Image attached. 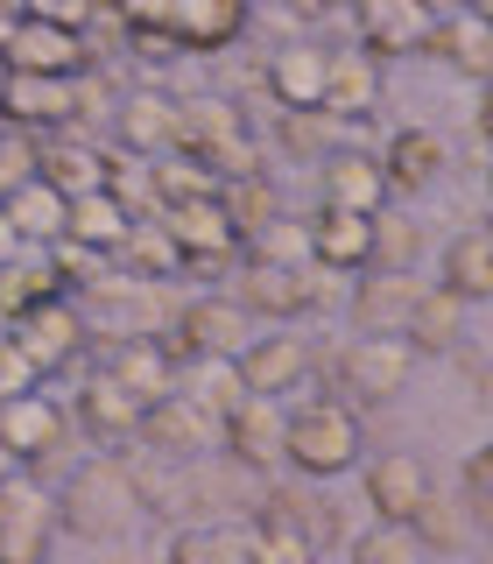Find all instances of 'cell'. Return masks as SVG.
<instances>
[{"mask_svg": "<svg viewBox=\"0 0 493 564\" xmlns=\"http://www.w3.org/2000/svg\"><path fill=\"white\" fill-rule=\"evenodd\" d=\"M50 508H57V522L70 529V536H85V543H113V536H128L134 516H141V501H134L128 466H120V458H92V466H78Z\"/></svg>", "mask_w": 493, "mask_h": 564, "instance_id": "1", "label": "cell"}, {"mask_svg": "<svg viewBox=\"0 0 493 564\" xmlns=\"http://www.w3.org/2000/svg\"><path fill=\"white\" fill-rule=\"evenodd\" d=\"M176 149L198 170H211L219 184L261 176V149H254V134L240 128V113L226 99H176Z\"/></svg>", "mask_w": 493, "mask_h": 564, "instance_id": "2", "label": "cell"}, {"mask_svg": "<svg viewBox=\"0 0 493 564\" xmlns=\"http://www.w3.org/2000/svg\"><path fill=\"white\" fill-rule=\"evenodd\" d=\"M282 458L304 480H339V473L360 466V416L346 402H304L282 431Z\"/></svg>", "mask_w": 493, "mask_h": 564, "instance_id": "3", "label": "cell"}, {"mask_svg": "<svg viewBox=\"0 0 493 564\" xmlns=\"http://www.w3.org/2000/svg\"><path fill=\"white\" fill-rule=\"evenodd\" d=\"M246 346H254V317L233 296H190L169 317V352H184V360H240Z\"/></svg>", "mask_w": 493, "mask_h": 564, "instance_id": "4", "label": "cell"}, {"mask_svg": "<svg viewBox=\"0 0 493 564\" xmlns=\"http://www.w3.org/2000/svg\"><path fill=\"white\" fill-rule=\"evenodd\" d=\"M50 529H57L50 494L35 480H22V473H8V480H0V564H43Z\"/></svg>", "mask_w": 493, "mask_h": 564, "instance_id": "5", "label": "cell"}, {"mask_svg": "<svg viewBox=\"0 0 493 564\" xmlns=\"http://www.w3.org/2000/svg\"><path fill=\"white\" fill-rule=\"evenodd\" d=\"M8 339H14V352L35 367V381H43V375H57V367L78 360V346H85V311H70L64 296H57V304H35V311L14 317Z\"/></svg>", "mask_w": 493, "mask_h": 564, "instance_id": "6", "label": "cell"}, {"mask_svg": "<svg viewBox=\"0 0 493 564\" xmlns=\"http://www.w3.org/2000/svg\"><path fill=\"white\" fill-rule=\"evenodd\" d=\"M416 375V352L402 346V339H352L339 352V388L352 402H387V395H402Z\"/></svg>", "mask_w": 493, "mask_h": 564, "instance_id": "7", "label": "cell"}, {"mask_svg": "<svg viewBox=\"0 0 493 564\" xmlns=\"http://www.w3.org/2000/svg\"><path fill=\"white\" fill-rule=\"evenodd\" d=\"M0 57H8L14 78H78V64H85V35H78V29H57V22H35V14H22Z\"/></svg>", "mask_w": 493, "mask_h": 564, "instance_id": "8", "label": "cell"}, {"mask_svg": "<svg viewBox=\"0 0 493 564\" xmlns=\"http://www.w3.org/2000/svg\"><path fill=\"white\" fill-rule=\"evenodd\" d=\"M360 487H366V508H374V522H395V529H409L416 508L430 501V473H423L416 452H381V458H366Z\"/></svg>", "mask_w": 493, "mask_h": 564, "instance_id": "9", "label": "cell"}, {"mask_svg": "<svg viewBox=\"0 0 493 564\" xmlns=\"http://www.w3.org/2000/svg\"><path fill=\"white\" fill-rule=\"evenodd\" d=\"M141 445H149L155 458H176V466H190L198 452H211V437H219V423H211L198 402L184 395H155L149 410H141Z\"/></svg>", "mask_w": 493, "mask_h": 564, "instance_id": "10", "label": "cell"}, {"mask_svg": "<svg viewBox=\"0 0 493 564\" xmlns=\"http://www.w3.org/2000/svg\"><path fill=\"white\" fill-rule=\"evenodd\" d=\"M317 296H325V282H317V269H269V261H246L240 269V296L233 304L246 317H304Z\"/></svg>", "mask_w": 493, "mask_h": 564, "instance_id": "11", "label": "cell"}, {"mask_svg": "<svg viewBox=\"0 0 493 564\" xmlns=\"http://www.w3.org/2000/svg\"><path fill=\"white\" fill-rule=\"evenodd\" d=\"M0 452L14 458V466H43V458L64 452V410L50 395H14L0 402Z\"/></svg>", "mask_w": 493, "mask_h": 564, "instance_id": "12", "label": "cell"}, {"mask_svg": "<svg viewBox=\"0 0 493 564\" xmlns=\"http://www.w3.org/2000/svg\"><path fill=\"white\" fill-rule=\"evenodd\" d=\"M233 367H240L246 395L275 402V395H289V388L310 375V339H296V332H269V339H261L254 332V346H246Z\"/></svg>", "mask_w": 493, "mask_h": 564, "instance_id": "13", "label": "cell"}, {"mask_svg": "<svg viewBox=\"0 0 493 564\" xmlns=\"http://www.w3.org/2000/svg\"><path fill=\"white\" fill-rule=\"evenodd\" d=\"M155 219H163V234H169L176 254H184V261H205V269H219V261L240 247V234L226 226L219 198H205V205H169V212H155Z\"/></svg>", "mask_w": 493, "mask_h": 564, "instance_id": "14", "label": "cell"}, {"mask_svg": "<svg viewBox=\"0 0 493 564\" xmlns=\"http://www.w3.org/2000/svg\"><path fill=\"white\" fill-rule=\"evenodd\" d=\"M226 431V452L240 458V466H254V473H269L282 466V431H289V416L275 410V402H261V395H246L233 416L219 423Z\"/></svg>", "mask_w": 493, "mask_h": 564, "instance_id": "15", "label": "cell"}, {"mask_svg": "<svg viewBox=\"0 0 493 564\" xmlns=\"http://www.w3.org/2000/svg\"><path fill=\"white\" fill-rule=\"evenodd\" d=\"M317 170H325V176H317V191H325V205H331V212H381V191H387L381 155H366V149H339V155H325Z\"/></svg>", "mask_w": 493, "mask_h": 564, "instance_id": "16", "label": "cell"}, {"mask_svg": "<svg viewBox=\"0 0 493 564\" xmlns=\"http://www.w3.org/2000/svg\"><path fill=\"white\" fill-rule=\"evenodd\" d=\"M310 234V269H366V240H374V212H331L317 205Z\"/></svg>", "mask_w": 493, "mask_h": 564, "instance_id": "17", "label": "cell"}, {"mask_svg": "<svg viewBox=\"0 0 493 564\" xmlns=\"http://www.w3.org/2000/svg\"><path fill=\"white\" fill-rule=\"evenodd\" d=\"M113 134L128 155H169L176 149V99L169 93H128L113 106Z\"/></svg>", "mask_w": 493, "mask_h": 564, "instance_id": "18", "label": "cell"}, {"mask_svg": "<svg viewBox=\"0 0 493 564\" xmlns=\"http://www.w3.org/2000/svg\"><path fill=\"white\" fill-rule=\"evenodd\" d=\"M35 184H50L57 198H92L106 184V155L92 141H35Z\"/></svg>", "mask_w": 493, "mask_h": 564, "instance_id": "19", "label": "cell"}, {"mask_svg": "<svg viewBox=\"0 0 493 564\" xmlns=\"http://www.w3.org/2000/svg\"><path fill=\"white\" fill-rule=\"evenodd\" d=\"M416 290L423 282H409V275H366L360 290H352V325H360L366 339H402Z\"/></svg>", "mask_w": 493, "mask_h": 564, "instance_id": "20", "label": "cell"}, {"mask_svg": "<svg viewBox=\"0 0 493 564\" xmlns=\"http://www.w3.org/2000/svg\"><path fill=\"white\" fill-rule=\"evenodd\" d=\"M360 35H366V57H409V50L430 43V14L409 8V0H366Z\"/></svg>", "mask_w": 493, "mask_h": 564, "instance_id": "21", "label": "cell"}, {"mask_svg": "<svg viewBox=\"0 0 493 564\" xmlns=\"http://www.w3.org/2000/svg\"><path fill=\"white\" fill-rule=\"evenodd\" d=\"M169 395H184V402H198V410L211 423H226L246 402V381H240V367L233 360H184L169 375Z\"/></svg>", "mask_w": 493, "mask_h": 564, "instance_id": "22", "label": "cell"}, {"mask_svg": "<svg viewBox=\"0 0 493 564\" xmlns=\"http://www.w3.org/2000/svg\"><path fill=\"white\" fill-rule=\"evenodd\" d=\"M430 50L451 70L493 85V29H486V14H437V22H430Z\"/></svg>", "mask_w": 493, "mask_h": 564, "instance_id": "23", "label": "cell"}, {"mask_svg": "<svg viewBox=\"0 0 493 564\" xmlns=\"http://www.w3.org/2000/svg\"><path fill=\"white\" fill-rule=\"evenodd\" d=\"M381 176L395 191H430L437 176H445V141L430 128H395L387 149H381Z\"/></svg>", "mask_w": 493, "mask_h": 564, "instance_id": "24", "label": "cell"}, {"mask_svg": "<svg viewBox=\"0 0 493 564\" xmlns=\"http://www.w3.org/2000/svg\"><path fill=\"white\" fill-rule=\"evenodd\" d=\"M381 99V70L366 50H331L325 57V113L331 120H360Z\"/></svg>", "mask_w": 493, "mask_h": 564, "instance_id": "25", "label": "cell"}, {"mask_svg": "<svg viewBox=\"0 0 493 564\" xmlns=\"http://www.w3.org/2000/svg\"><path fill=\"white\" fill-rule=\"evenodd\" d=\"M437 290L458 296V304H480V296H493V234H486V226H472V234H458L445 247Z\"/></svg>", "mask_w": 493, "mask_h": 564, "instance_id": "26", "label": "cell"}, {"mask_svg": "<svg viewBox=\"0 0 493 564\" xmlns=\"http://www.w3.org/2000/svg\"><path fill=\"white\" fill-rule=\"evenodd\" d=\"M141 410H149V402H134L128 388L106 375V367H92L85 388H78V416H85V431H92V437H134L141 431Z\"/></svg>", "mask_w": 493, "mask_h": 564, "instance_id": "27", "label": "cell"}, {"mask_svg": "<svg viewBox=\"0 0 493 564\" xmlns=\"http://www.w3.org/2000/svg\"><path fill=\"white\" fill-rule=\"evenodd\" d=\"M269 93L282 113H317L325 106V50H282V57L269 64Z\"/></svg>", "mask_w": 493, "mask_h": 564, "instance_id": "28", "label": "cell"}, {"mask_svg": "<svg viewBox=\"0 0 493 564\" xmlns=\"http://www.w3.org/2000/svg\"><path fill=\"white\" fill-rule=\"evenodd\" d=\"M458 332H465V304L445 296V290H416L409 325H402V346H409V352H451Z\"/></svg>", "mask_w": 493, "mask_h": 564, "instance_id": "29", "label": "cell"}, {"mask_svg": "<svg viewBox=\"0 0 493 564\" xmlns=\"http://www.w3.org/2000/svg\"><path fill=\"white\" fill-rule=\"evenodd\" d=\"M128 212H120L106 191H92V198H70L64 212V240L70 247H85V254H120V240H128Z\"/></svg>", "mask_w": 493, "mask_h": 564, "instance_id": "30", "label": "cell"}, {"mask_svg": "<svg viewBox=\"0 0 493 564\" xmlns=\"http://www.w3.org/2000/svg\"><path fill=\"white\" fill-rule=\"evenodd\" d=\"M106 375H113L120 388H128L134 402H155V395H169V352L163 346H149V339H113V352H106Z\"/></svg>", "mask_w": 493, "mask_h": 564, "instance_id": "31", "label": "cell"}, {"mask_svg": "<svg viewBox=\"0 0 493 564\" xmlns=\"http://www.w3.org/2000/svg\"><path fill=\"white\" fill-rule=\"evenodd\" d=\"M240 29H246L240 0H176V35H169V43H184V50H226Z\"/></svg>", "mask_w": 493, "mask_h": 564, "instance_id": "32", "label": "cell"}, {"mask_svg": "<svg viewBox=\"0 0 493 564\" xmlns=\"http://www.w3.org/2000/svg\"><path fill=\"white\" fill-rule=\"evenodd\" d=\"M0 212H8V226H14V240H35V247H50V240H64V198H57V191H50V184H35V176H29V184L22 191H8V198H0Z\"/></svg>", "mask_w": 493, "mask_h": 564, "instance_id": "33", "label": "cell"}, {"mask_svg": "<svg viewBox=\"0 0 493 564\" xmlns=\"http://www.w3.org/2000/svg\"><path fill=\"white\" fill-rule=\"evenodd\" d=\"M0 113L14 128H57V120H70V78H14Z\"/></svg>", "mask_w": 493, "mask_h": 564, "instance_id": "34", "label": "cell"}, {"mask_svg": "<svg viewBox=\"0 0 493 564\" xmlns=\"http://www.w3.org/2000/svg\"><path fill=\"white\" fill-rule=\"evenodd\" d=\"M423 254V234L409 212H374V240H366V269L374 275H409Z\"/></svg>", "mask_w": 493, "mask_h": 564, "instance_id": "35", "label": "cell"}, {"mask_svg": "<svg viewBox=\"0 0 493 564\" xmlns=\"http://www.w3.org/2000/svg\"><path fill=\"white\" fill-rule=\"evenodd\" d=\"M128 487H134V501L149 508V516H184L190 508V480L176 473V458H141V466H128Z\"/></svg>", "mask_w": 493, "mask_h": 564, "instance_id": "36", "label": "cell"}, {"mask_svg": "<svg viewBox=\"0 0 493 564\" xmlns=\"http://www.w3.org/2000/svg\"><path fill=\"white\" fill-rule=\"evenodd\" d=\"M120 261L134 269V282H163V275L184 269V254L169 247V234H163V219H155V212L128 226V240H120Z\"/></svg>", "mask_w": 493, "mask_h": 564, "instance_id": "37", "label": "cell"}, {"mask_svg": "<svg viewBox=\"0 0 493 564\" xmlns=\"http://www.w3.org/2000/svg\"><path fill=\"white\" fill-rule=\"evenodd\" d=\"M149 184H155V212L219 198V176H211V170H198L190 155H163V163H149Z\"/></svg>", "mask_w": 493, "mask_h": 564, "instance_id": "38", "label": "cell"}, {"mask_svg": "<svg viewBox=\"0 0 493 564\" xmlns=\"http://www.w3.org/2000/svg\"><path fill=\"white\" fill-rule=\"evenodd\" d=\"M219 212H226V226H233L240 240H254L269 219H282L269 176H240V184H219Z\"/></svg>", "mask_w": 493, "mask_h": 564, "instance_id": "39", "label": "cell"}, {"mask_svg": "<svg viewBox=\"0 0 493 564\" xmlns=\"http://www.w3.org/2000/svg\"><path fill=\"white\" fill-rule=\"evenodd\" d=\"M57 290H64V282H57V269H50V254H22V261H14V269H0V304H8L14 317H22V311H35V304H57Z\"/></svg>", "mask_w": 493, "mask_h": 564, "instance_id": "40", "label": "cell"}, {"mask_svg": "<svg viewBox=\"0 0 493 564\" xmlns=\"http://www.w3.org/2000/svg\"><path fill=\"white\" fill-rule=\"evenodd\" d=\"M169 564H246V536L233 529H176L169 536Z\"/></svg>", "mask_w": 493, "mask_h": 564, "instance_id": "41", "label": "cell"}, {"mask_svg": "<svg viewBox=\"0 0 493 564\" xmlns=\"http://www.w3.org/2000/svg\"><path fill=\"white\" fill-rule=\"evenodd\" d=\"M346 564H423V543H416V529L374 522V529H360V536H352Z\"/></svg>", "mask_w": 493, "mask_h": 564, "instance_id": "42", "label": "cell"}, {"mask_svg": "<svg viewBox=\"0 0 493 564\" xmlns=\"http://www.w3.org/2000/svg\"><path fill=\"white\" fill-rule=\"evenodd\" d=\"M246 261H269V269H310V234L296 219H269L246 240Z\"/></svg>", "mask_w": 493, "mask_h": 564, "instance_id": "43", "label": "cell"}, {"mask_svg": "<svg viewBox=\"0 0 493 564\" xmlns=\"http://www.w3.org/2000/svg\"><path fill=\"white\" fill-rule=\"evenodd\" d=\"M282 149H296V155H317V163H325V155H339V120L325 113V106H317V113H282Z\"/></svg>", "mask_w": 493, "mask_h": 564, "instance_id": "44", "label": "cell"}, {"mask_svg": "<svg viewBox=\"0 0 493 564\" xmlns=\"http://www.w3.org/2000/svg\"><path fill=\"white\" fill-rule=\"evenodd\" d=\"M416 543H430V551H458V543H465V516H458V501H445V494L430 487V501L416 508Z\"/></svg>", "mask_w": 493, "mask_h": 564, "instance_id": "45", "label": "cell"}, {"mask_svg": "<svg viewBox=\"0 0 493 564\" xmlns=\"http://www.w3.org/2000/svg\"><path fill=\"white\" fill-rule=\"evenodd\" d=\"M113 93H106V78H70V120H113Z\"/></svg>", "mask_w": 493, "mask_h": 564, "instance_id": "46", "label": "cell"}, {"mask_svg": "<svg viewBox=\"0 0 493 564\" xmlns=\"http://www.w3.org/2000/svg\"><path fill=\"white\" fill-rule=\"evenodd\" d=\"M29 176H35V149H29L22 134H8V141H0V198H8V191H22Z\"/></svg>", "mask_w": 493, "mask_h": 564, "instance_id": "47", "label": "cell"}, {"mask_svg": "<svg viewBox=\"0 0 493 564\" xmlns=\"http://www.w3.org/2000/svg\"><path fill=\"white\" fill-rule=\"evenodd\" d=\"M14 395H35V367L14 352V339H0V402H14Z\"/></svg>", "mask_w": 493, "mask_h": 564, "instance_id": "48", "label": "cell"}, {"mask_svg": "<svg viewBox=\"0 0 493 564\" xmlns=\"http://www.w3.org/2000/svg\"><path fill=\"white\" fill-rule=\"evenodd\" d=\"M134 35H176V0H149V8H128Z\"/></svg>", "mask_w": 493, "mask_h": 564, "instance_id": "49", "label": "cell"}, {"mask_svg": "<svg viewBox=\"0 0 493 564\" xmlns=\"http://www.w3.org/2000/svg\"><path fill=\"white\" fill-rule=\"evenodd\" d=\"M29 254V247L22 240H14V226H8V212H0V269H14V261H22Z\"/></svg>", "mask_w": 493, "mask_h": 564, "instance_id": "50", "label": "cell"}, {"mask_svg": "<svg viewBox=\"0 0 493 564\" xmlns=\"http://www.w3.org/2000/svg\"><path fill=\"white\" fill-rule=\"evenodd\" d=\"M472 487H486V494H493V437H486L480 452H472Z\"/></svg>", "mask_w": 493, "mask_h": 564, "instance_id": "51", "label": "cell"}, {"mask_svg": "<svg viewBox=\"0 0 493 564\" xmlns=\"http://www.w3.org/2000/svg\"><path fill=\"white\" fill-rule=\"evenodd\" d=\"M480 128H486V141H493V85H486V106H480Z\"/></svg>", "mask_w": 493, "mask_h": 564, "instance_id": "52", "label": "cell"}, {"mask_svg": "<svg viewBox=\"0 0 493 564\" xmlns=\"http://www.w3.org/2000/svg\"><path fill=\"white\" fill-rule=\"evenodd\" d=\"M8 85H14V70H8V57H0V99H8Z\"/></svg>", "mask_w": 493, "mask_h": 564, "instance_id": "53", "label": "cell"}, {"mask_svg": "<svg viewBox=\"0 0 493 564\" xmlns=\"http://www.w3.org/2000/svg\"><path fill=\"white\" fill-rule=\"evenodd\" d=\"M486 191H493V163H486Z\"/></svg>", "mask_w": 493, "mask_h": 564, "instance_id": "54", "label": "cell"}, {"mask_svg": "<svg viewBox=\"0 0 493 564\" xmlns=\"http://www.w3.org/2000/svg\"><path fill=\"white\" fill-rule=\"evenodd\" d=\"M486 29H493V8H486Z\"/></svg>", "mask_w": 493, "mask_h": 564, "instance_id": "55", "label": "cell"}]
</instances>
